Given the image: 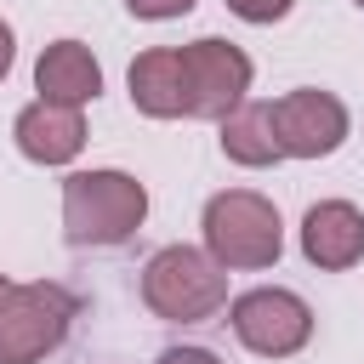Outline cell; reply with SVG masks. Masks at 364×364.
<instances>
[{
    "mask_svg": "<svg viewBox=\"0 0 364 364\" xmlns=\"http://www.w3.org/2000/svg\"><path fill=\"white\" fill-rule=\"evenodd\" d=\"M148 216V188L131 171H74L63 182V239L80 250L125 245Z\"/></svg>",
    "mask_w": 364,
    "mask_h": 364,
    "instance_id": "6da1fadb",
    "label": "cell"
},
{
    "mask_svg": "<svg viewBox=\"0 0 364 364\" xmlns=\"http://www.w3.org/2000/svg\"><path fill=\"white\" fill-rule=\"evenodd\" d=\"M205 256L228 273H256L284 256V222L279 205L256 188H222L205 199Z\"/></svg>",
    "mask_w": 364,
    "mask_h": 364,
    "instance_id": "7a4b0ae2",
    "label": "cell"
},
{
    "mask_svg": "<svg viewBox=\"0 0 364 364\" xmlns=\"http://www.w3.org/2000/svg\"><path fill=\"white\" fill-rule=\"evenodd\" d=\"M80 318V296L57 279L17 284L0 273V364H40L51 358Z\"/></svg>",
    "mask_w": 364,
    "mask_h": 364,
    "instance_id": "3957f363",
    "label": "cell"
},
{
    "mask_svg": "<svg viewBox=\"0 0 364 364\" xmlns=\"http://www.w3.org/2000/svg\"><path fill=\"white\" fill-rule=\"evenodd\" d=\"M142 301L165 324H205L228 301V273L193 245H165L142 267Z\"/></svg>",
    "mask_w": 364,
    "mask_h": 364,
    "instance_id": "277c9868",
    "label": "cell"
},
{
    "mask_svg": "<svg viewBox=\"0 0 364 364\" xmlns=\"http://www.w3.org/2000/svg\"><path fill=\"white\" fill-rule=\"evenodd\" d=\"M228 324H233L239 347H250L256 358H290L313 341V307L279 284H256V290L233 296Z\"/></svg>",
    "mask_w": 364,
    "mask_h": 364,
    "instance_id": "5b68a950",
    "label": "cell"
},
{
    "mask_svg": "<svg viewBox=\"0 0 364 364\" xmlns=\"http://www.w3.org/2000/svg\"><path fill=\"white\" fill-rule=\"evenodd\" d=\"M182 51V80H188V119H228L245 97H250V57L233 40L199 34Z\"/></svg>",
    "mask_w": 364,
    "mask_h": 364,
    "instance_id": "8992f818",
    "label": "cell"
},
{
    "mask_svg": "<svg viewBox=\"0 0 364 364\" xmlns=\"http://www.w3.org/2000/svg\"><path fill=\"white\" fill-rule=\"evenodd\" d=\"M273 131H279L284 159H330V154L347 142L353 119H347V102H341L336 91H324V85H296V91H284V97L273 102Z\"/></svg>",
    "mask_w": 364,
    "mask_h": 364,
    "instance_id": "52a82bcc",
    "label": "cell"
},
{
    "mask_svg": "<svg viewBox=\"0 0 364 364\" xmlns=\"http://www.w3.org/2000/svg\"><path fill=\"white\" fill-rule=\"evenodd\" d=\"M301 256L324 273H347L364 262V210L353 199H318L301 216Z\"/></svg>",
    "mask_w": 364,
    "mask_h": 364,
    "instance_id": "ba28073f",
    "label": "cell"
},
{
    "mask_svg": "<svg viewBox=\"0 0 364 364\" xmlns=\"http://www.w3.org/2000/svg\"><path fill=\"white\" fill-rule=\"evenodd\" d=\"M11 136H17V154H23V159H34V165H68V159H80V148H85V114L34 97V102L11 119Z\"/></svg>",
    "mask_w": 364,
    "mask_h": 364,
    "instance_id": "9c48e42d",
    "label": "cell"
},
{
    "mask_svg": "<svg viewBox=\"0 0 364 364\" xmlns=\"http://www.w3.org/2000/svg\"><path fill=\"white\" fill-rule=\"evenodd\" d=\"M34 91L40 102H63V108H85L102 91V63L91 57L85 40H51L34 63Z\"/></svg>",
    "mask_w": 364,
    "mask_h": 364,
    "instance_id": "30bf717a",
    "label": "cell"
},
{
    "mask_svg": "<svg viewBox=\"0 0 364 364\" xmlns=\"http://www.w3.org/2000/svg\"><path fill=\"white\" fill-rule=\"evenodd\" d=\"M131 85V102L148 114V119H182L188 114V80H182V51L176 46H154L131 63L125 74Z\"/></svg>",
    "mask_w": 364,
    "mask_h": 364,
    "instance_id": "8fae6325",
    "label": "cell"
},
{
    "mask_svg": "<svg viewBox=\"0 0 364 364\" xmlns=\"http://www.w3.org/2000/svg\"><path fill=\"white\" fill-rule=\"evenodd\" d=\"M222 154L245 171H262V165H279L284 148H279V131H273V102H239L228 119H222Z\"/></svg>",
    "mask_w": 364,
    "mask_h": 364,
    "instance_id": "7c38bea8",
    "label": "cell"
},
{
    "mask_svg": "<svg viewBox=\"0 0 364 364\" xmlns=\"http://www.w3.org/2000/svg\"><path fill=\"white\" fill-rule=\"evenodd\" d=\"M290 6L296 0H228V11L245 23H279V17H290Z\"/></svg>",
    "mask_w": 364,
    "mask_h": 364,
    "instance_id": "4fadbf2b",
    "label": "cell"
},
{
    "mask_svg": "<svg viewBox=\"0 0 364 364\" xmlns=\"http://www.w3.org/2000/svg\"><path fill=\"white\" fill-rule=\"evenodd\" d=\"M125 11L142 17V23H165V17H188L193 0H125Z\"/></svg>",
    "mask_w": 364,
    "mask_h": 364,
    "instance_id": "5bb4252c",
    "label": "cell"
},
{
    "mask_svg": "<svg viewBox=\"0 0 364 364\" xmlns=\"http://www.w3.org/2000/svg\"><path fill=\"white\" fill-rule=\"evenodd\" d=\"M159 364H222V358H216L210 347H165Z\"/></svg>",
    "mask_w": 364,
    "mask_h": 364,
    "instance_id": "9a60e30c",
    "label": "cell"
},
{
    "mask_svg": "<svg viewBox=\"0 0 364 364\" xmlns=\"http://www.w3.org/2000/svg\"><path fill=\"white\" fill-rule=\"evenodd\" d=\"M11 63H17V34H11V23L0 17V80L11 74Z\"/></svg>",
    "mask_w": 364,
    "mask_h": 364,
    "instance_id": "2e32d148",
    "label": "cell"
},
{
    "mask_svg": "<svg viewBox=\"0 0 364 364\" xmlns=\"http://www.w3.org/2000/svg\"><path fill=\"white\" fill-rule=\"evenodd\" d=\"M353 6H364V0H353Z\"/></svg>",
    "mask_w": 364,
    "mask_h": 364,
    "instance_id": "e0dca14e",
    "label": "cell"
}]
</instances>
